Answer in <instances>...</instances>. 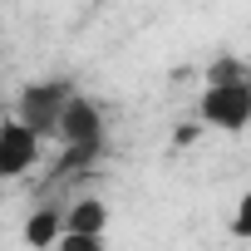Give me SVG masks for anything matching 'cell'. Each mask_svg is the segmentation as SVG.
Masks as SVG:
<instances>
[{"label":"cell","instance_id":"1","mask_svg":"<svg viewBox=\"0 0 251 251\" xmlns=\"http://www.w3.org/2000/svg\"><path fill=\"white\" fill-rule=\"evenodd\" d=\"M197 118L217 133H246L251 128V69L241 54L212 59L207 89L197 99Z\"/></svg>","mask_w":251,"mask_h":251},{"label":"cell","instance_id":"2","mask_svg":"<svg viewBox=\"0 0 251 251\" xmlns=\"http://www.w3.org/2000/svg\"><path fill=\"white\" fill-rule=\"evenodd\" d=\"M69 94H74V79H69V74L30 79V84L15 94V118H20V123H30L40 138H50V133H54V118H59V108H64V99H69Z\"/></svg>","mask_w":251,"mask_h":251},{"label":"cell","instance_id":"3","mask_svg":"<svg viewBox=\"0 0 251 251\" xmlns=\"http://www.w3.org/2000/svg\"><path fill=\"white\" fill-rule=\"evenodd\" d=\"M59 148H103V138H108V118H103V108L89 99V94H69L64 99V108H59V118H54V133H50Z\"/></svg>","mask_w":251,"mask_h":251},{"label":"cell","instance_id":"4","mask_svg":"<svg viewBox=\"0 0 251 251\" xmlns=\"http://www.w3.org/2000/svg\"><path fill=\"white\" fill-rule=\"evenodd\" d=\"M45 153V138L30 128V123H20L15 113L10 118H0V182H15L25 177Z\"/></svg>","mask_w":251,"mask_h":251},{"label":"cell","instance_id":"5","mask_svg":"<svg viewBox=\"0 0 251 251\" xmlns=\"http://www.w3.org/2000/svg\"><path fill=\"white\" fill-rule=\"evenodd\" d=\"M59 231H64V207H35L25 217V226H20L25 246H35V251H50Z\"/></svg>","mask_w":251,"mask_h":251},{"label":"cell","instance_id":"6","mask_svg":"<svg viewBox=\"0 0 251 251\" xmlns=\"http://www.w3.org/2000/svg\"><path fill=\"white\" fill-rule=\"evenodd\" d=\"M64 226L69 231H108V202L103 197H79L74 207H64Z\"/></svg>","mask_w":251,"mask_h":251},{"label":"cell","instance_id":"7","mask_svg":"<svg viewBox=\"0 0 251 251\" xmlns=\"http://www.w3.org/2000/svg\"><path fill=\"white\" fill-rule=\"evenodd\" d=\"M50 251H103V236H99V231H69V226H64Z\"/></svg>","mask_w":251,"mask_h":251}]
</instances>
